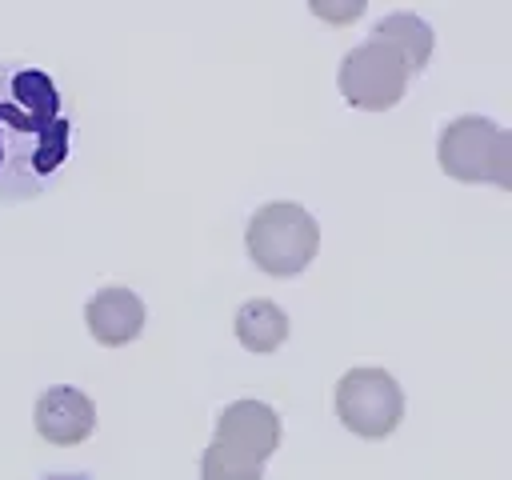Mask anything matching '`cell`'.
<instances>
[{"mask_svg": "<svg viewBox=\"0 0 512 480\" xmlns=\"http://www.w3.org/2000/svg\"><path fill=\"white\" fill-rule=\"evenodd\" d=\"M216 444L264 464L280 444V416L264 400H232L216 416Z\"/></svg>", "mask_w": 512, "mask_h": 480, "instance_id": "6", "label": "cell"}, {"mask_svg": "<svg viewBox=\"0 0 512 480\" xmlns=\"http://www.w3.org/2000/svg\"><path fill=\"white\" fill-rule=\"evenodd\" d=\"M336 84H340V96L352 104V108H364V112H388L404 100V88H408V68L376 40H364L356 48L344 52L340 60V72H336Z\"/></svg>", "mask_w": 512, "mask_h": 480, "instance_id": "5", "label": "cell"}, {"mask_svg": "<svg viewBox=\"0 0 512 480\" xmlns=\"http://www.w3.org/2000/svg\"><path fill=\"white\" fill-rule=\"evenodd\" d=\"M232 328H236V340H240L248 352H256V356H260V352H276V348L288 340V312H284L280 304L256 296V300H244V304L236 308Z\"/></svg>", "mask_w": 512, "mask_h": 480, "instance_id": "10", "label": "cell"}, {"mask_svg": "<svg viewBox=\"0 0 512 480\" xmlns=\"http://www.w3.org/2000/svg\"><path fill=\"white\" fill-rule=\"evenodd\" d=\"M312 12L324 16V20H336V24H340V20H356V16L364 12V0H352V4H348V0H336V4H320V0H312Z\"/></svg>", "mask_w": 512, "mask_h": 480, "instance_id": "12", "label": "cell"}, {"mask_svg": "<svg viewBox=\"0 0 512 480\" xmlns=\"http://www.w3.org/2000/svg\"><path fill=\"white\" fill-rule=\"evenodd\" d=\"M244 248L252 264L268 276H296L312 264L320 248V224L296 200H272L252 212L244 228Z\"/></svg>", "mask_w": 512, "mask_h": 480, "instance_id": "3", "label": "cell"}, {"mask_svg": "<svg viewBox=\"0 0 512 480\" xmlns=\"http://www.w3.org/2000/svg\"><path fill=\"white\" fill-rule=\"evenodd\" d=\"M68 156L56 84L28 64H0V196L36 192Z\"/></svg>", "mask_w": 512, "mask_h": 480, "instance_id": "1", "label": "cell"}, {"mask_svg": "<svg viewBox=\"0 0 512 480\" xmlns=\"http://www.w3.org/2000/svg\"><path fill=\"white\" fill-rule=\"evenodd\" d=\"M336 416L364 440H384L404 416V392L384 368H352L336 380Z\"/></svg>", "mask_w": 512, "mask_h": 480, "instance_id": "4", "label": "cell"}, {"mask_svg": "<svg viewBox=\"0 0 512 480\" xmlns=\"http://www.w3.org/2000/svg\"><path fill=\"white\" fill-rule=\"evenodd\" d=\"M200 476L204 480H264V464L224 448V444H208L204 456H200Z\"/></svg>", "mask_w": 512, "mask_h": 480, "instance_id": "11", "label": "cell"}, {"mask_svg": "<svg viewBox=\"0 0 512 480\" xmlns=\"http://www.w3.org/2000/svg\"><path fill=\"white\" fill-rule=\"evenodd\" d=\"M92 428H96V404L80 388L52 384V388L40 392V400H36V432L48 444L72 448V444L88 440Z\"/></svg>", "mask_w": 512, "mask_h": 480, "instance_id": "7", "label": "cell"}, {"mask_svg": "<svg viewBox=\"0 0 512 480\" xmlns=\"http://www.w3.org/2000/svg\"><path fill=\"white\" fill-rule=\"evenodd\" d=\"M436 160L460 184L512 188V132L488 116H456L440 128Z\"/></svg>", "mask_w": 512, "mask_h": 480, "instance_id": "2", "label": "cell"}, {"mask_svg": "<svg viewBox=\"0 0 512 480\" xmlns=\"http://www.w3.org/2000/svg\"><path fill=\"white\" fill-rule=\"evenodd\" d=\"M84 324H88L92 340L104 348L132 344L144 328V300L132 288H100L84 304Z\"/></svg>", "mask_w": 512, "mask_h": 480, "instance_id": "8", "label": "cell"}, {"mask_svg": "<svg viewBox=\"0 0 512 480\" xmlns=\"http://www.w3.org/2000/svg\"><path fill=\"white\" fill-rule=\"evenodd\" d=\"M372 40L384 44L408 68V76L420 72L432 56V28H428V20H420L412 12H388L384 20H376Z\"/></svg>", "mask_w": 512, "mask_h": 480, "instance_id": "9", "label": "cell"}]
</instances>
